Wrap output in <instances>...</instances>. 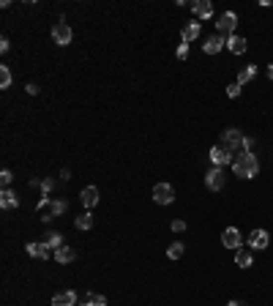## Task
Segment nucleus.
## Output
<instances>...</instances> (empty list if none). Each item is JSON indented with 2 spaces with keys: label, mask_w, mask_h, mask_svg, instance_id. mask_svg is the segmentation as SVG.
Wrapping results in <instances>:
<instances>
[{
  "label": "nucleus",
  "mask_w": 273,
  "mask_h": 306,
  "mask_svg": "<svg viewBox=\"0 0 273 306\" xmlns=\"http://www.w3.org/2000/svg\"><path fill=\"white\" fill-rule=\"evenodd\" d=\"M232 169H235L238 178L249 180V178H257V172H260V161H257L254 153H243V151H240L238 156H235V161H232Z\"/></svg>",
  "instance_id": "nucleus-1"
},
{
  "label": "nucleus",
  "mask_w": 273,
  "mask_h": 306,
  "mask_svg": "<svg viewBox=\"0 0 273 306\" xmlns=\"http://www.w3.org/2000/svg\"><path fill=\"white\" fill-rule=\"evenodd\" d=\"M66 200H49V197H41L38 200V213H41L44 222H49V219L60 216V213H66Z\"/></svg>",
  "instance_id": "nucleus-2"
},
{
  "label": "nucleus",
  "mask_w": 273,
  "mask_h": 306,
  "mask_svg": "<svg viewBox=\"0 0 273 306\" xmlns=\"http://www.w3.org/2000/svg\"><path fill=\"white\" fill-rule=\"evenodd\" d=\"M210 161H213V167H227V164L235 161V153L227 151L224 145H213L210 148Z\"/></svg>",
  "instance_id": "nucleus-3"
},
{
  "label": "nucleus",
  "mask_w": 273,
  "mask_h": 306,
  "mask_svg": "<svg viewBox=\"0 0 273 306\" xmlns=\"http://www.w3.org/2000/svg\"><path fill=\"white\" fill-rule=\"evenodd\" d=\"M224 183H227V178H224V169L221 167H210V169H207V175H205V186H207V189H210V191H221Z\"/></svg>",
  "instance_id": "nucleus-4"
},
{
  "label": "nucleus",
  "mask_w": 273,
  "mask_h": 306,
  "mask_svg": "<svg viewBox=\"0 0 273 306\" xmlns=\"http://www.w3.org/2000/svg\"><path fill=\"white\" fill-rule=\"evenodd\" d=\"M153 200H156L158 205H169V202L175 200V189L169 183H156L153 186Z\"/></svg>",
  "instance_id": "nucleus-5"
},
{
  "label": "nucleus",
  "mask_w": 273,
  "mask_h": 306,
  "mask_svg": "<svg viewBox=\"0 0 273 306\" xmlns=\"http://www.w3.org/2000/svg\"><path fill=\"white\" fill-rule=\"evenodd\" d=\"M221 145L227 148V151L235 153L238 148H243V134H240L238 129H227V131L221 134Z\"/></svg>",
  "instance_id": "nucleus-6"
},
{
  "label": "nucleus",
  "mask_w": 273,
  "mask_h": 306,
  "mask_svg": "<svg viewBox=\"0 0 273 306\" xmlns=\"http://www.w3.org/2000/svg\"><path fill=\"white\" fill-rule=\"evenodd\" d=\"M221 243L227 246V249H235V251H238L240 243H243V238H240V230H238V227H227V230L221 232Z\"/></svg>",
  "instance_id": "nucleus-7"
},
{
  "label": "nucleus",
  "mask_w": 273,
  "mask_h": 306,
  "mask_svg": "<svg viewBox=\"0 0 273 306\" xmlns=\"http://www.w3.org/2000/svg\"><path fill=\"white\" fill-rule=\"evenodd\" d=\"M52 38H55V44H60V47H66V44H71V27L66 25L63 19H60L58 25L52 27Z\"/></svg>",
  "instance_id": "nucleus-8"
},
{
  "label": "nucleus",
  "mask_w": 273,
  "mask_h": 306,
  "mask_svg": "<svg viewBox=\"0 0 273 306\" xmlns=\"http://www.w3.org/2000/svg\"><path fill=\"white\" fill-rule=\"evenodd\" d=\"M235 25H238V16H235V11H224V14L218 16V22H216L218 30H221V33H229V36L235 33Z\"/></svg>",
  "instance_id": "nucleus-9"
},
{
  "label": "nucleus",
  "mask_w": 273,
  "mask_h": 306,
  "mask_svg": "<svg viewBox=\"0 0 273 306\" xmlns=\"http://www.w3.org/2000/svg\"><path fill=\"white\" fill-rule=\"evenodd\" d=\"M27 254H30V257H38V260H49V257H55L52 249H49L44 240H41V243H27Z\"/></svg>",
  "instance_id": "nucleus-10"
},
{
  "label": "nucleus",
  "mask_w": 273,
  "mask_h": 306,
  "mask_svg": "<svg viewBox=\"0 0 273 306\" xmlns=\"http://www.w3.org/2000/svg\"><path fill=\"white\" fill-rule=\"evenodd\" d=\"M221 47H227V38H224V36H210L205 44H202V49H205L207 55H216V52H221Z\"/></svg>",
  "instance_id": "nucleus-11"
},
{
  "label": "nucleus",
  "mask_w": 273,
  "mask_h": 306,
  "mask_svg": "<svg viewBox=\"0 0 273 306\" xmlns=\"http://www.w3.org/2000/svg\"><path fill=\"white\" fill-rule=\"evenodd\" d=\"M191 11H194L200 19H207V16H213V3L210 0H197V3H191Z\"/></svg>",
  "instance_id": "nucleus-12"
},
{
  "label": "nucleus",
  "mask_w": 273,
  "mask_h": 306,
  "mask_svg": "<svg viewBox=\"0 0 273 306\" xmlns=\"http://www.w3.org/2000/svg\"><path fill=\"white\" fill-rule=\"evenodd\" d=\"M52 306H76V293H74V290L58 293V295L52 298Z\"/></svg>",
  "instance_id": "nucleus-13"
},
{
  "label": "nucleus",
  "mask_w": 273,
  "mask_h": 306,
  "mask_svg": "<svg viewBox=\"0 0 273 306\" xmlns=\"http://www.w3.org/2000/svg\"><path fill=\"white\" fill-rule=\"evenodd\" d=\"M227 49L232 55H243L246 52V38L243 36H235V33H232V36H227Z\"/></svg>",
  "instance_id": "nucleus-14"
},
{
  "label": "nucleus",
  "mask_w": 273,
  "mask_h": 306,
  "mask_svg": "<svg viewBox=\"0 0 273 306\" xmlns=\"http://www.w3.org/2000/svg\"><path fill=\"white\" fill-rule=\"evenodd\" d=\"M268 240H271V238H268L265 230H254V232L249 235V246H251V249H265Z\"/></svg>",
  "instance_id": "nucleus-15"
},
{
  "label": "nucleus",
  "mask_w": 273,
  "mask_h": 306,
  "mask_svg": "<svg viewBox=\"0 0 273 306\" xmlns=\"http://www.w3.org/2000/svg\"><path fill=\"white\" fill-rule=\"evenodd\" d=\"M55 260L60 262V265H66V262H74L76 260V251L71 249V246H60V249H55Z\"/></svg>",
  "instance_id": "nucleus-16"
},
{
  "label": "nucleus",
  "mask_w": 273,
  "mask_h": 306,
  "mask_svg": "<svg viewBox=\"0 0 273 306\" xmlns=\"http://www.w3.org/2000/svg\"><path fill=\"white\" fill-rule=\"evenodd\" d=\"M0 205H3L5 211H14V208H19V197H16L11 189H3V194H0Z\"/></svg>",
  "instance_id": "nucleus-17"
},
{
  "label": "nucleus",
  "mask_w": 273,
  "mask_h": 306,
  "mask_svg": "<svg viewBox=\"0 0 273 306\" xmlns=\"http://www.w3.org/2000/svg\"><path fill=\"white\" fill-rule=\"evenodd\" d=\"M96 202H98V189H96V186L82 189V205H85V208H96Z\"/></svg>",
  "instance_id": "nucleus-18"
},
{
  "label": "nucleus",
  "mask_w": 273,
  "mask_h": 306,
  "mask_svg": "<svg viewBox=\"0 0 273 306\" xmlns=\"http://www.w3.org/2000/svg\"><path fill=\"white\" fill-rule=\"evenodd\" d=\"M197 36H200V22H189L183 27V44H191Z\"/></svg>",
  "instance_id": "nucleus-19"
},
{
  "label": "nucleus",
  "mask_w": 273,
  "mask_h": 306,
  "mask_svg": "<svg viewBox=\"0 0 273 306\" xmlns=\"http://www.w3.org/2000/svg\"><path fill=\"white\" fill-rule=\"evenodd\" d=\"M254 74H257V66H243V69L238 71V85L243 87L246 82H251V79H254Z\"/></svg>",
  "instance_id": "nucleus-20"
},
{
  "label": "nucleus",
  "mask_w": 273,
  "mask_h": 306,
  "mask_svg": "<svg viewBox=\"0 0 273 306\" xmlns=\"http://www.w3.org/2000/svg\"><path fill=\"white\" fill-rule=\"evenodd\" d=\"M235 262H238V268H249L251 262H254L251 260V251L249 249H238L235 251Z\"/></svg>",
  "instance_id": "nucleus-21"
},
{
  "label": "nucleus",
  "mask_w": 273,
  "mask_h": 306,
  "mask_svg": "<svg viewBox=\"0 0 273 306\" xmlns=\"http://www.w3.org/2000/svg\"><path fill=\"white\" fill-rule=\"evenodd\" d=\"M82 306H107V298H104L101 293H87L85 301H82Z\"/></svg>",
  "instance_id": "nucleus-22"
},
{
  "label": "nucleus",
  "mask_w": 273,
  "mask_h": 306,
  "mask_svg": "<svg viewBox=\"0 0 273 306\" xmlns=\"http://www.w3.org/2000/svg\"><path fill=\"white\" fill-rule=\"evenodd\" d=\"M44 243H47L49 249H60V246H63V235H60V232H47Z\"/></svg>",
  "instance_id": "nucleus-23"
},
{
  "label": "nucleus",
  "mask_w": 273,
  "mask_h": 306,
  "mask_svg": "<svg viewBox=\"0 0 273 306\" xmlns=\"http://www.w3.org/2000/svg\"><path fill=\"white\" fill-rule=\"evenodd\" d=\"M183 243H180V240H175V243H169V249H167V257L169 260H180V257H183Z\"/></svg>",
  "instance_id": "nucleus-24"
},
{
  "label": "nucleus",
  "mask_w": 273,
  "mask_h": 306,
  "mask_svg": "<svg viewBox=\"0 0 273 306\" xmlns=\"http://www.w3.org/2000/svg\"><path fill=\"white\" fill-rule=\"evenodd\" d=\"M74 224H76V230H90L93 227V216H90V213H82Z\"/></svg>",
  "instance_id": "nucleus-25"
},
{
  "label": "nucleus",
  "mask_w": 273,
  "mask_h": 306,
  "mask_svg": "<svg viewBox=\"0 0 273 306\" xmlns=\"http://www.w3.org/2000/svg\"><path fill=\"white\" fill-rule=\"evenodd\" d=\"M11 85V71L8 66H0V87H8Z\"/></svg>",
  "instance_id": "nucleus-26"
},
{
  "label": "nucleus",
  "mask_w": 273,
  "mask_h": 306,
  "mask_svg": "<svg viewBox=\"0 0 273 306\" xmlns=\"http://www.w3.org/2000/svg\"><path fill=\"white\" fill-rule=\"evenodd\" d=\"M254 151H257L254 137H243V153H254Z\"/></svg>",
  "instance_id": "nucleus-27"
},
{
  "label": "nucleus",
  "mask_w": 273,
  "mask_h": 306,
  "mask_svg": "<svg viewBox=\"0 0 273 306\" xmlns=\"http://www.w3.org/2000/svg\"><path fill=\"white\" fill-rule=\"evenodd\" d=\"M52 189H55V180H52V178H41V191H44V197H47Z\"/></svg>",
  "instance_id": "nucleus-28"
},
{
  "label": "nucleus",
  "mask_w": 273,
  "mask_h": 306,
  "mask_svg": "<svg viewBox=\"0 0 273 306\" xmlns=\"http://www.w3.org/2000/svg\"><path fill=\"white\" fill-rule=\"evenodd\" d=\"M227 96H229V98H238V96H240V85H238V82H232V85L227 87Z\"/></svg>",
  "instance_id": "nucleus-29"
},
{
  "label": "nucleus",
  "mask_w": 273,
  "mask_h": 306,
  "mask_svg": "<svg viewBox=\"0 0 273 306\" xmlns=\"http://www.w3.org/2000/svg\"><path fill=\"white\" fill-rule=\"evenodd\" d=\"M11 178H14V175H11V169H3V172H0V180H3V186H5V189H8Z\"/></svg>",
  "instance_id": "nucleus-30"
},
{
  "label": "nucleus",
  "mask_w": 273,
  "mask_h": 306,
  "mask_svg": "<svg viewBox=\"0 0 273 306\" xmlns=\"http://www.w3.org/2000/svg\"><path fill=\"white\" fill-rule=\"evenodd\" d=\"M178 58H180V60L189 58V44H180V47H178Z\"/></svg>",
  "instance_id": "nucleus-31"
},
{
  "label": "nucleus",
  "mask_w": 273,
  "mask_h": 306,
  "mask_svg": "<svg viewBox=\"0 0 273 306\" xmlns=\"http://www.w3.org/2000/svg\"><path fill=\"white\" fill-rule=\"evenodd\" d=\"M183 230H186V222H180V219L172 222V232H183Z\"/></svg>",
  "instance_id": "nucleus-32"
},
{
  "label": "nucleus",
  "mask_w": 273,
  "mask_h": 306,
  "mask_svg": "<svg viewBox=\"0 0 273 306\" xmlns=\"http://www.w3.org/2000/svg\"><path fill=\"white\" fill-rule=\"evenodd\" d=\"M8 47H11L8 38H0V49H3V52H8Z\"/></svg>",
  "instance_id": "nucleus-33"
},
{
  "label": "nucleus",
  "mask_w": 273,
  "mask_h": 306,
  "mask_svg": "<svg viewBox=\"0 0 273 306\" xmlns=\"http://www.w3.org/2000/svg\"><path fill=\"white\" fill-rule=\"evenodd\" d=\"M27 93H30V96H36V93H38V85H33V82H30V85H27Z\"/></svg>",
  "instance_id": "nucleus-34"
},
{
  "label": "nucleus",
  "mask_w": 273,
  "mask_h": 306,
  "mask_svg": "<svg viewBox=\"0 0 273 306\" xmlns=\"http://www.w3.org/2000/svg\"><path fill=\"white\" fill-rule=\"evenodd\" d=\"M268 79H273V63L268 66Z\"/></svg>",
  "instance_id": "nucleus-35"
},
{
  "label": "nucleus",
  "mask_w": 273,
  "mask_h": 306,
  "mask_svg": "<svg viewBox=\"0 0 273 306\" xmlns=\"http://www.w3.org/2000/svg\"><path fill=\"white\" fill-rule=\"evenodd\" d=\"M227 306H240V304H235V301H229V304Z\"/></svg>",
  "instance_id": "nucleus-36"
}]
</instances>
